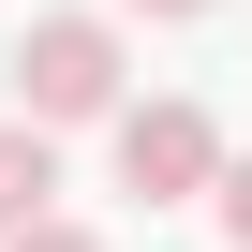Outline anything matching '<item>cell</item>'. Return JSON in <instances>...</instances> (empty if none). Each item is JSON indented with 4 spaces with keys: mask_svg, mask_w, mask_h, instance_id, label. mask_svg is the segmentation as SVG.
Here are the masks:
<instances>
[{
    "mask_svg": "<svg viewBox=\"0 0 252 252\" xmlns=\"http://www.w3.org/2000/svg\"><path fill=\"white\" fill-rule=\"evenodd\" d=\"M119 30L104 15H30V45H15V119L30 134H74V119H119Z\"/></svg>",
    "mask_w": 252,
    "mask_h": 252,
    "instance_id": "1",
    "label": "cell"
},
{
    "mask_svg": "<svg viewBox=\"0 0 252 252\" xmlns=\"http://www.w3.org/2000/svg\"><path fill=\"white\" fill-rule=\"evenodd\" d=\"M222 119L193 104V89H163V104H119V193H149V208H193V193H222Z\"/></svg>",
    "mask_w": 252,
    "mask_h": 252,
    "instance_id": "2",
    "label": "cell"
},
{
    "mask_svg": "<svg viewBox=\"0 0 252 252\" xmlns=\"http://www.w3.org/2000/svg\"><path fill=\"white\" fill-rule=\"evenodd\" d=\"M45 193H60V134H30V119H0V237H30V222H60Z\"/></svg>",
    "mask_w": 252,
    "mask_h": 252,
    "instance_id": "3",
    "label": "cell"
},
{
    "mask_svg": "<svg viewBox=\"0 0 252 252\" xmlns=\"http://www.w3.org/2000/svg\"><path fill=\"white\" fill-rule=\"evenodd\" d=\"M222 237H237V252H252V149H237V163H222Z\"/></svg>",
    "mask_w": 252,
    "mask_h": 252,
    "instance_id": "4",
    "label": "cell"
},
{
    "mask_svg": "<svg viewBox=\"0 0 252 252\" xmlns=\"http://www.w3.org/2000/svg\"><path fill=\"white\" fill-rule=\"evenodd\" d=\"M0 252H104L89 222H30V237H0Z\"/></svg>",
    "mask_w": 252,
    "mask_h": 252,
    "instance_id": "5",
    "label": "cell"
},
{
    "mask_svg": "<svg viewBox=\"0 0 252 252\" xmlns=\"http://www.w3.org/2000/svg\"><path fill=\"white\" fill-rule=\"evenodd\" d=\"M119 15H163V30H178V15H208V0H119Z\"/></svg>",
    "mask_w": 252,
    "mask_h": 252,
    "instance_id": "6",
    "label": "cell"
}]
</instances>
